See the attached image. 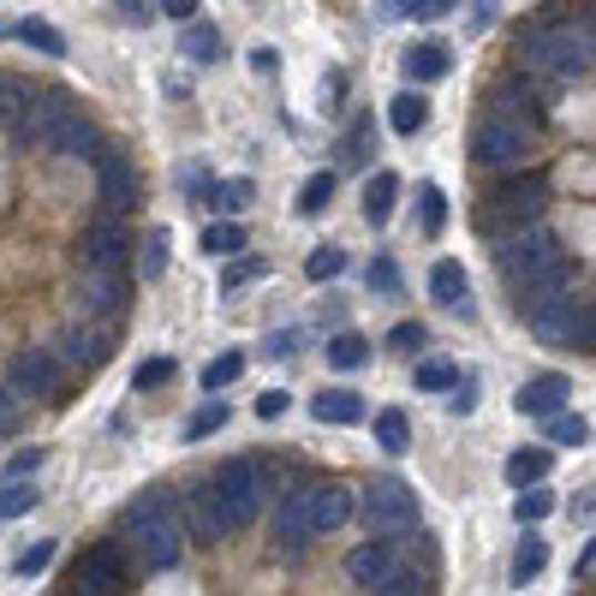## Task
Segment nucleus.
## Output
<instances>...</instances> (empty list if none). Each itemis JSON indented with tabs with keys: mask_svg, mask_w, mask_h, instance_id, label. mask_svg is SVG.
Masks as SVG:
<instances>
[{
	"mask_svg": "<svg viewBox=\"0 0 596 596\" xmlns=\"http://www.w3.org/2000/svg\"><path fill=\"white\" fill-rule=\"evenodd\" d=\"M596 60L590 48V30L567 19V7L549 0V7H537V19L519 30V67L537 72V78H555V84H573V78H585Z\"/></svg>",
	"mask_w": 596,
	"mask_h": 596,
	"instance_id": "obj_1",
	"label": "nucleus"
},
{
	"mask_svg": "<svg viewBox=\"0 0 596 596\" xmlns=\"http://www.w3.org/2000/svg\"><path fill=\"white\" fill-rule=\"evenodd\" d=\"M495 263H502V281L519 293V304H543L555 293H567V256H560V239L543 228V221H525V228H513L502 239V251H495Z\"/></svg>",
	"mask_w": 596,
	"mask_h": 596,
	"instance_id": "obj_2",
	"label": "nucleus"
},
{
	"mask_svg": "<svg viewBox=\"0 0 596 596\" xmlns=\"http://www.w3.org/2000/svg\"><path fill=\"white\" fill-rule=\"evenodd\" d=\"M125 537H132V555L143 560L150 573H168V567H180V513L168 507V495L150 489V495H138L132 507H125Z\"/></svg>",
	"mask_w": 596,
	"mask_h": 596,
	"instance_id": "obj_3",
	"label": "nucleus"
},
{
	"mask_svg": "<svg viewBox=\"0 0 596 596\" xmlns=\"http://www.w3.org/2000/svg\"><path fill=\"white\" fill-rule=\"evenodd\" d=\"M209 495H215L228 531H251L263 519L269 495H275V472H269L263 459H228L215 477H209Z\"/></svg>",
	"mask_w": 596,
	"mask_h": 596,
	"instance_id": "obj_4",
	"label": "nucleus"
},
{
	"mask_svg": "<svg viewBox=\"0 0 596 596\" xmlns=\"http://www.w3.org/2000/svg\"><path fill=\"white\" fill-rule=\"evenodd\" d=\"M19 138L48 150V155H90L95 150V125L78 114L67 95H42V102H30L19 114Z\"/></svg>",
	"mask_w": 596,
	"mask_h": 596,
	"instance_id": "obj_5",
	"label": "nucleus"
},
{
	"mask_svg": "<svg viewBox=\"0 0 596 596\" xmlns=\"http://www.w3.org/2000/svg\"><path fill=\"white\" fill-rule=\"evenodd\" d=\"M346 578L358 590H376V596H417V590H430L424 573L406 560V549H400L394 537H382V531L346 555Z\"/></svg>",
	"mask_w": 596,
	"mask_h": 596,
	"instance_id": "obj_6",
	"label": "nucleus"
},
{
	"mask_svg": "<svg viewBox=\"0 0 596 596\" xmlns=\"http://www.w3.org/2000/svg\"><path fill=\"white\" fill-rule=\"evenodd\" d=\"M543 203H549V173H513L483 198V228H525V221H543Z\"/></svg>",
	"mask_w": 596,
	"mask_h": 596,
	"instance_id": "obj_7",
	"label": "nucleus"
},
{
	"mask_svg": "<svg viewBox=\"0 0 596 596\" xmlns=\"http://www.w3.org/2000/svg\"><path fill=\"white\" fill-rule=\"evenodd\" d=\"M531 143H537V132H525V125H513L507 114H477L472 138H465V155L477 161V168H519V161L531 155Z\"/></svg>",
	"mask_w": 596,
	"mask_h": 596,
	"instance_id": "obj_8",
	"label": "nucleus"
},
{
	"mask_svg": "<svg viewBox=\"0 0 596 596\" xmlns=\"http://www.w3.org/2000/svg\"><path fill=\"white\" fill-rule=\"evenodd\" d=\"M358 519L364 531H382V537L417 531V495L400 477H370V489L358 495Z\"/></svg>",
	"mask_w": 596,
	"mask_h": 596,
	"instance_id": "obj_9",
	"label": "nucleus"
},
{
	"mask_svg": "<svg viewBox=\"0 0 596 596\" xmlns=\"http://www.w3.org/2000/svg\"><path fill=\"white\" fill-rule=\"evenodd\" d=\"M72 590L78 596H120V590H132V573H125L120 543H90V549L78 555V567H72Z\"/></svg>",
	"mask_w": 596,
	"mask_h": 596,
	"instance_id": "obj_10",
	"label": "nucleus"
},
{
	"mask_svg": "<svg viewBox=\"0 0 596 596\" xmlns=\"http://www.w3.org/2000/svg\"><path fill=\"white\" fill-rule=\"evenodd\" d=\"M125 256H132V239H125L114 209L90 215L84 233H78V269H125Z\"/></svg>",
	"mask_w": 596,
	"mask_h": 596,
	"instance_id": "obj_11",
	"label": "nucleus"
},
{
	"mask_svg": "<svg viewBox=\"0 0 596 596\" xmlns=\"http://www.w3.org/2000/svg\"><path fill=\"white\" fill-rule=\"evenodd\" d=\"M531 334H537L543 346H578L585 341V299L555 293V299L531 304Z\"/></svg>",
	"mask_w": 596,
	"mask_h": 596,
	"instance_id": "obj_12",
	"label": "nucleus"
},
{
	"mask_svg": "<svg viewBox=\"0 0 596 596\" xmlns=\"http://www.w3.org/2000/svg\"><path fill=\"white\" fill-rule=\"evenodd\" d=\"M72 299L84 316H120L125 311V269H78Z\"/></svg>",
	"mask_w": 596,
	"mask_h": 596,
	"instance_id": "obj_13",
	"label": "nucleus"
},
{
	"mask_svg": "<svg viewBox=\"0 0 596 596\" xmlns=\"http://www.w3.org/2000/svg\"><path fill=\"white\" fill-rule=\"evenodd\" d=\"M60 388V352L48 346H30L12 358V400H42Z\"/></svg>",
	"mask_w": 596,
	"mask_h": 596,
	"instance_id": "obj_14",
	"label": "nucleus"
},
{
	"mask_svg": "<svg viewBox=\"0 0 596 596\" xmlns=\"http://www.w3.org/2000/svg\"><path fill=\"white\" fill-rule=\"evenodd\" d=\"M304 519H311V537H329L352 519V489L346 483H304Z\"/></svg>",
	"mask_w": 596,
	"mask_h": 596,
	"instance_id": "obj_15",
	"label": "nucleus"
},
{
	"mask_svg": "<svg viewBox=\"0 0 596 596\" xmlns=\"http://www.w3.org/2000/svg\"><path fill=\"white\" fill-rule=\"evenodd\" d=\"M95 180H102V209H114V215H125V209L138 203V168L125 150H102L95 155Z\"/></svg>",
	"mask_w": 596,
	"mask_h": 596,
	"instance_id": "obj_16",
	"label": "nucleus"
},
{
	"mask_svg": "<svg viewBox=\"0 0 596 596\" xmlns=\"http://www.w3.org/2000/svg\"><path fill=\"white\" fill-rule=\"evenodd\" d=\"M114 358V329H90V322H72L67 334H60V364L72 370H102Z\"/></svg>",
	"mask_w": 596,
	"mask_h": 596,
	"instance_id": "obj_17",
	"label": "nucleus"
},
{
	"mask_svg": "<svg viewBox=\"0 0 596 596\" xmlns=\"http://www.w3.org/2000/svg\"><path fill=\"white\" fill-rule=\"evenodd\" d=\"M275 543H281V555H299L304 543H311V519H304V483H299V489H286L281 502H275Z\"/></svg>",
	"mask_w": 596,
	"mask_h": 596,
	"instance_id": "obj_18",
	"label": "nucleus"
},
{
	"mask_svg": "<svg viewBox=\"0 0 596 596\" xmlns=\"http://www.w3.org/2000/svg\"><path fill=\"white\" fill-rule=\"evenodd\" d=\"M185 537H198V543H221V537H228V519H221V507H215V495H209V483L185 489Z\"/></svg>",
	"mask_w": 596,
	"mask_h": 596,
	"instance_id": "obj_19",
	"label": "nucleus"
},
{
	"mask_svg": "<svg viewBox=\"0 0 596 596\" xmlns=\"http://www.w3.org/2000/svg\"><path fill=\"white\" fill-rule=\"evenodd\" d=\"M567 394H573V382L567 376H531L519 394H513V406H519L525 417H549L567 406Z\"/></svg>",
	"mask_w": 596,
	"mask_h": 596,
	"instance_id": "obj_20",
	"label": "nucleus"
},
{
	"mask_svg": "<svg viewBox=\"0 0 596 596\" xmlns=\"http://www.w3.org/2000/svg\"><path fill=\"white\" fill-rule=\"evenodd\" d=\"M430 299H436L442 311H472V281H465V263L442 256V263L430 269Z\"/></svg>",
	"mask_w": 596,
	"mask_h": 596,
	"instance_id": "obj_21",
	"label": "nucleus"
},
{
	"mask_svg": "<svg viewBox=\"0 0 596 596\" xmlns=\"http://www.w3.org/2000/svg\"><path fill=\"white\" fill-rule=\"evenodd\" d=\"M400 67H406L412 84H436V78H447V67H454V54H447V42H412L406 54H400Z\"/></svg>",
	"mask_w": 596,
	"mask_h": 596,
	"instance_id": "obj_22",
	"label": "nucleus"
},
{
	"mask_svg": "<svg viewBox=\"0 0 596 596\" xmlns=\"http://www.w3.org/2000/svg\"><path fill=\"white\" fill-rule=\"evenodd\" d=\"M311 417L316 424H358L364 417V394H352V388H322L311 400Z\"/></svg>",
	"mask_w": 596,
	"mask_h": 596,
	"instance_id": "obj_23",
	"label": "nucleus"
},
{
	"mask_svg": "<svg viewBox=\"0 0 596 596\" xmlns=\"http://www.w3.org/2000/svg\"><path fill=\"white\" fill-rule=\"evenodd\" d=\"M221 48H228V42H221L215 24H203V19H185V24H180V54H185V60H198V67H215Z\"/></svg>",
	"mask_w": 596,
	"mask_h": 596,
	"instance_id": "obj_24",
	"label": "nucleus"
},
{
	"mask_svg": "<svg viewBox=\"0 0 596 596\" xmlns=\"http://www.w3.org/2000/svg\"><path fill=\"white\" fill-rule=\"evenodd\" d=\"M394 198H400V180H394V173H370V185H364V221H370V228H388Z\"/></svg>",
	"mask_w": 596,
	"mask_h": 596,
	"instance_id": "obj_25",
	"label": "nucleus"
},
{
	"mask_svg": "<svg viewBox=\"0 0 596 596\" xmlns=\"http://www.w3.org/2000/svg\"><path fill=\"white\" fill-rule=\"evenodd\" d=\"M388 125H394L400 138H417V132L430 125V102H424L417 90H400L394 102H388Z\"/></svg>",
	"mask_w": 596,
	"mask_h": 596,
	"instance_id": "obj_26",
	"label": "nucleus"
},
{
	"mask_svg": "<svg viewBox=\"0 0 596 596\" xmlns=\"http://www.w3.org/2000/svg\"><path fill=\"white\" fill-rule=\"evenodd\" d=\"M549 477V447H519L507 454V489H525V483H543Z\"/></svg>",
	"mask_w": 596,
	"mask_h": 596,
	"instance_id": "obj_27",
	"label": "nucleus"
},
{
	"mask_svg": "<svg viewBox=\"0 0 596 596\" xmlns=\"http://www.w3.org/2000/svg\"><path fill=\"white\" fill-rule=\"evenodd\" d=\"M239 376H245V352H221V358H209V364H203V394L233 388Z\"/></svg>",
	"mask_w": 596,
	"mask_h": 596,
	"instance_id": "obj_28",
	"label": "nucleus"
},
{
	"mask_svg": "<svg viewBox=\"0 0 596 596\" xmlns=\"http://www.w3.org/2000/svg\"><path fill=\"white\" fill-rule=\"evenodd\" d=\"M590 436V430H585V417H578V412H567V406H560V412H549V417H543V442H560V447H578V442H585Z\"/></svg>",
	"mask_w": 596,
	"mask_h": 596,
	"instance_id": "obj_29",
	"label": "nucleus"
},
{
	"mask_svg": "<svg viewBox=\"0 0 596 596\" xmlns=\"http://www.w3.org/2000/svg\"><path fill=\"white\" fill-rule=\"evenodd\" d=\"M412 382H417V388H424V394H447V388H454V382H459V370L447 364V358H417Z\"/></svg>",
	"mask_w": 596,
	"mask_h": 596,
	"instance_id": "obj_30",
	"label": "nucleus"
},
{
	"mask_svg": "<svg viewBox=\"0 0 596 596\" xmlns=\"http://www.w3.org/2000/svg\"><path fill=\"white\" fill-rule=\"evenodd\" d=\"M376 442H382V454H406V447H412L406 412H376Z\"/></svg>",
	"mask_w": 596,
	"mask_h": 596,
	"instance_id": "obj_31",
	"label": "nucleus"
},
{
	"mask_svg": "<svg viewBox=\"0 0 596 596\" xmlns=\"http://www.w3.org/2000/svg\"><path fill=\"white\" fill-rule=\"evenodd\" d=\"M37 483H24V477H7V483H0V519H19V513H30V507H37Z\"/></svg>",
	"mask_w": 596,
	"mask_h": 596,
	"instance_id": "obj_32",
	"label": "nucleus"
},
{
	"mask_svg": "<svg viewBox=\"0 0 596 596\" xmlns=\"http://www.w3.org/2000/svg\"><path fill=\"white\" fill-rule=\"evenodd\" d=\"M388 19H442V12H454L459 0H376Z\"/></svg>",
	"mask_w": 596,
	"mask_h": 596,
	"instance_id": "obj_33",
	"label": "nucleus"
},
{
	"mask_svg": "<svg viewBox=\"0 0 596 596\" xmlns=\"http://www.w3.org/2000/svg\"><path fill=\"white\" fill-rule=\"evenodd\" d=\"M203 251L209 256H239V251H245V228H239V221H215V228H203Z\"/></svg>",
	"mask_w": 596,
	"mask_h": 596,
	"instance_id": "obj_34",
	"label": "nucleus"
},
{
	"mask_svg": "<svg viewBox=\"0 0 596 596\" xmlns=\"http://www.w3.org/2000/svg\"><path fill=\"white\" fill-rule=\"evenodd\" d=\"M138 275L143 281H161V275H168V228H150V239H143V256H138Z\"/></svg>",
	"mask_w": 596,
	"mask_h": 596,
	"instance_id": "obj_35",
	"label": "nucleus"
},
{
	"mask_svg": "<svg viewBox=\"0 0 596 596\" xmlns=\"http://www.w3.org/2000/svg\"><path fill=\"white\" fill-rule=\"evenodd\" d=\"M329 364H334V370L370 364V341H364V334H334V341H329Z\"/></svg>",
	"mask_w": 596,
	"mask_h": 596,
	"instance_id": "obj_36",
	"label": "nucleus"
},
{
	"mask_svg": "<svg viewBox=\"0 0 596 596\" xmlns=\"http://www.w3.org/2000/svg\"><path fill=\"white\" fill-rule=\"evenodd\" d=\"M549 567V549H543V537H525L519 549H513V585H525V578H537Z\"/></svg>",
	"mask_w": 596,
	"mask_h": 596,
	"instance_id": "obj_37",
	"label": "nucleus"
},
{
	"mask_svg": "<svg viewBox=\"0 0 596 596\" xmlns=\"http://www.w3.org/2000/svg\"><path fill=\"white\" fill-rule=\"evenodd\" d=\"M256 198V185L251 180H221L215 191H209V209H221V215H239V209H245Z\"/></svg>",
	"mask_w": 596,
	"mask_h": 596,
	"instance_id": "obj_38",
	"label": "nucleus"
},
{
	"mask_svg": "<svg viewBox=\"0 0 596 596\" xmlns=\"http://www.w3.org/2000/svg\"><path fill=\"white\" fill-rule=\"evenodd\" d=\"M513 513H519L525 525H537V519H549V513H555V495L543 489V483H525L519 502H513Z\"/></svg>",
	"mask_w": 596,
	"mask_h": 596,
	"instance_id": "obj_39",
	"label": "nucleus"
},
{
	"mask_svg": "<svg viewBox=\"0 0 596 596\" xmlns=\"http://www.w3.org/2000/svg\"><path fill=\"white\" fill-rule=\"evenodd\" d=\"M30 102H37V90H30L24 78H0V120L19 125V114H24Z\"/></svg>",
	"mask_w": 596,
	"mask_h": 596,
	"instance_id": "obj_40",
	"label": "nucleus"
},
{
	"mask_svg": "<svg viewBox=\"0 0 596 596\" xmlns=\"http://www.w3.org/2000/svg\"><path fill=\"white\" fill-rule=\"evenodd\" d=\"M215 430H228V400H209V406L191 412L185 436H191V442H203V436H215Z\"/></svg>",
	"mask_w": 596,
	"mask_h": 596,
	"instance_id": "obj_41",
	"label": "nucleus"
},
{
	"mask_svg": "<svg viewBox=\"0 0 596 596\" xmlns=\"http://www.w3.org/2000/svg\"><path fill=\"white\" fill-rule=\"evenodd\" d=\"M19 42H30V48H42V54H67V37H60V30L54 24H42V19H24L19 24Z\"/></svg>",
	"mask_w": 596,
	"mask_h": 596,
	"instance_id": "obj_42",
	"label": "nucleus"
},
{
	"mask_svg": "<svg viewBox=\"0 0 596 596\" xmlns=\"http://www.w3.org/2000/svg\"><path fill=\"white\" fill-rule=\"evenodd\" d=\"M341 269H346V251L341 245H316L311 256H304V275H311V281H334Z\"/></svg>",
	"mask_w": 596,
	"mask_h": 596,
	"instance_id": "obj_43",
	"label": "nucleus"
},
{
	"mask_svg": "<svg viewBox=\"0 0 596 596\" xmlns=\"http://www.w3.org/2000/svg\"><path fill=\"white\" fill-rule=\"evenodd\" d=\"M329 198H334V173H311V180H304V191H299V215H322V209H329Z\"/></svg>",
	"mask_w": 596,
	"mask_h": 596,
	"instance_id": "obj_44",
	"label": "nucleus"
},
{
	"mask_svg": "<svg viewBox=\"0 0 596 596\" xmlns=\"http://www.w3.org/2000/svg\"><path fill=\"white\" fill-rule=\"evenodd\" d=\"M263 275H269L263 256H239V263H228V275H221V293H239V286H251V281H263Z\"/></svg>",
	"mask_w": 596,
	"mask_h": 596,
	"instance_id": "obj_45",
	"label": "nucleus"
},
{
	"mask_svg": "<svg viewBox=\"0 0 596 596\" xmlns=\"http://www.w3.org/2000/svg\"><path fill=\"white\" fill-rule=\"evenodd\" d=\"M173 376H180V364H173V358H150V364L132 376V388L143 394V388H161V382H173Z\"/></svg>",
	"mask_w": 596,
	"mask_h": 596,
	"instance_id": "obj_46",
	"label": "nucleus"
},
{
	"mask_svg": "<svg viewBox=\"0 0 596 596\" xmlns=\"http://www.w3.org/2000/svg\"><path fill=\"white\" fill-rule=\"evenodd\" d=\"M417 203H424V233H442V221H447L442 185H424V191H417Z\"/></svg>",
	"mask_w": 596,
	"mask_h": 596,
	"instance_id": "obj_47",
	"label": "nucleus"
},
{
	"mask_svg": "<svg viewBox=\"0 0 596 596\" xmlns=\"http://www.w3.org/2000/svg\"><path fill=\"white\" fill-rule=\"evenodd\" d=\"M388 346H394V352H417V346H430L424 322H394V329H388Z\"/></svg>",
	"mask_w": 596,
	"mask_h": 596,
	"instance_id": "obj_48",
	"label": "nucleus"
},
{
	"mask_svg": "<svg viewBox=\"0 0 596 596\" xmlns=\"http://www.w3.org/2000/svg\"><path fill=\"white\" fill-rule=\"evenodd\" d=\"M42 567H54V543H37V549H24L19 560H12V573H19V578H37Z\"/></svg>",
	"mask_w": 596,
	"mask_h": 596,
	"instance_id": "obj_49",
	"label": "nucleus"
},
{
	"mask_svg": "<svg viewBox=\"0 0 596 596\" xmlns=\"http://www.w3.org/2000/svg\"><path fill=\"white\" fill-rule=\"evenodd\" d=\"M370 155H376V138H370V120H358L346 132V161H370Z\"/></svg>",
	"mask_w": 596,
	"mask_h": 596,
	"instance_id": "obj_50",
	"label": "nucleus"
},
{
	"mask_svg": "<svg viewBox=\"0 0 596 596\" xmlns=\"http://www.w3.org/2000/svg\"><path fill=\"white\" fill-rule=\"evenodd\" d=\"M286 406H293V394H286V388H269V394H256V417H269V424H275V417H281Z\"/></svg>",
	"mask_w": 596,
	"mask_h": 596,
	"instance_id": "obj_51",
	"label": "nucleus"
},
{
	"mask_svg": "<svg viewBox=\"0 0 596 596\" xmlns=\"http://www.w3.org/2000/svg\"><path fill=\"white\" fill-rule=\"evenodd\" d=\"M370 286H376V293H400V269L388 263V256H382V263H370Z\"/></svg>",
	"mask_w": 596,
	"mask_h": 596,
	"instance_id": "obj_52",
	"label": "nucleus"
},
{
	"mask_svg": "<svg viewBox=\"0 0 596 596\" xmlns=\"http://www.w3.org/2000/svg\"><path fill=\"white\" fill-rule=\"evenodd\" d=\"M263 352H269V358H293V352H299V329H281V334H269V341H263Z\"/></svg>",
	"mask_w": 596,
	"mask_h": 596,
	"instance_id": "obj_53",
	"label": "nucleus"
},
{
	"mask_svg": "<svg viewBox=\"0 0 596 596\" xmlns=\"http://www.w3.org/2000/svg\"><path fill=\"white\" fill-rule=\"evenodd\" d=\"M42 465V447H24V454H12V465H7V477H30Z\"/></svg>",
	"mask_w": 596,
	"mask_h": 596,
	"instance_id": "obj_54",
	"label": "nucleus"
},
{
	"mask_svg": "<svg viewBox=\"0 0 596 596\" xmlns=\"http://www.w3.org/2000/svg\"><path fill=\"white\" fill-rule=\"evenodd\" d=\"M180 180H185V191H191L198 203H209V191H215V185H209V173H203V168H185Z\"/></svg>",
	"mask_w": 596,
	"mask_h": 596,
	"instance_id": "obj_55",
	"label": "nucleus"
},
{
	"mask_svg": "<svg viewBox=\"0 0 596 596\" xmlns=\"http://www.w3.org/2000/svg\"><path fill=\"white\" fill-rule=\"evenodd\" d=\"M472 406H477V376H465V382H454V412L465 417Z\"/></svg>",
	"mask_w": 596,
	"mask_h": 596,
	"instance_id": "obj_56",
	"label": "nucleus"
},
{
	"mask_svg": "<svg viewBox=\"0 0 596 596\" xmlns=\"http://www.w3.org/2000/svg\"><path fill=\"white\" fill-rule=\"evenodd\" d=\"M161 12H168L173 24H185V19H198V0H161Z\"/></svg>",
	"mask_w": 596,
	"mask_h": 596,
	"instance_id": "obj_57",
	"label": "nucleus"
},
{
	"mask_svg": "<svg viewBox=\"0 0 596 596\" xmlns=\"http://www.w3.org/2000/svg\"><path fill=\"white\" fill-rule=\"evenodd\" d=\"M578 352H596V304H585V341H578Z\"/></svg>",
	"mask_w": 596,
	"mask_h": 596,
	"instance_id": "obj_58",
	"label": "nucleus"
},
{
	"mask_svg": "<svg viewBox=\"0 0 596 596\" xmlns=\"http://www.w3.org/2000/svg\"><path fill=\"white\" fill-rule=\"evenodd\" d=\"M120 12H125L132 24H150V7H143V0H120Z\"/></svg>",
	"mask_w": 596,
	"mask_h": 596,
	"instance_id": "obj_59",
	"label": "nucleus"
},
{
	"mask_svg": "<svg viewBox=\"0 0 596 596\" xmlns=\"http://www.w3.org/2000/svg\"><path fill=\"white\" fill-rule=\"evenodd\" d=\"M275 60H281L275 48H256V54H251V67H256V72H275Z\"/></svg>",
	"mask_w": 596,
	"mask_h": 596,
	"instance_id": "obj_60",
	"label": "nucleus"
},
{
	"mask_svg": "<svg viewBox=\"0 0 596 596\" xmlns=\"http://www.w3.org/2000/svg\"><path fill=\"white\" fill-rule=\"evenodd\" d=\"M573 513H585V519L596 513V483H590V495H578V502H573Z\"/></svg>",
	"mask_w": 596,
	"mask_h": 596,
	"instance_id": "obj_61",
	"label": "nucleus"
},
{
	"mask_svg": "<svg viewBox=\"0 0 596 596\" xmlns=\"http://www.w3.org/2000/svg\"><path fill=\"white\" fill-rule=\"evenodd\" d=\"M590 567H596V537H590V549L578 555V573H590Z\"/></svg>",
	"mask_w": 596,
	"mask_h": 596,
	"instance_id": "obj_62",
	"label": "nucleus"
},
{
	"mask_svg": "<svg viewBox=\"0 0 596 596\" xmlns=\"http://www.w3.org/2000/svg\"><path fill=\"white\" fill-rule=\"evenodd\" d=\"M585 30H590V48H596V7H590V24Z\"/></svg>",
	"mask_w": 596,
	"mask_h": 596,
	"instance_id": "obj_63",
	"label": "nucleus"
},
{
	"mask_svg": "<svg viewBox=\"0 0 596 596\" xmlns=\"http://www.w3.org/2000/svg\"><path fill=\"white\" fill-rule=\"evenodd\" d=\"M0 37H7V24H0Z\"/></svg>",
	"mask_w": 596,
	"mask_h": 596,
	"instance_id": "obj_64",
	"label": "nucleus"
}]
</instances>
